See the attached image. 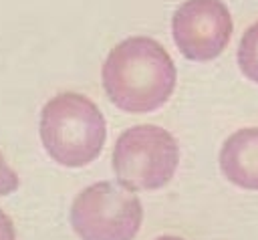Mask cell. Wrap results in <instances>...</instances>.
<instances>
[{
    "label": "cell",
    "mask_w": 258,
    "mask_h": 240,
    "mask_svg": "<svg viewBox=\"0 0 258 240\" xmlns=\"http://www.w3.org/2000/svg\"><path fill=\"white\" fill-rule=\"evenodd\" d=\"M103 89L111 103L127 113H149L167 103L175 89V65L149 36L119 42L103 65Z\"/></svg>",
    "instance_id": "obj_1"
},
{
    "label": "cell",
    "mask_w": 258,
    "mask_h": 240,
    "mask_svg": "<svg viewBox=\"0 0 258 240\" xmlns=\"http://www.w3.org/2000/svg\"><path fill=\"white\" fill-rule=\"evenodd\" d=\"M105 117L85 95L60 93L42 107V145L64 167H83L95 161L105 145Z\"/></svg>",
    "instance_id": "obj_2"
},
{
    "label": "cell",
    "mask_w": 258,
    "mask_h": 240,
    "mask_svg": "<svg viewBox=\"0 0 258 240\" xmlns=\"http://www.w3.org/2000/svg\"><path fill=\"white\" fill-rule=\"evenodd\" d=\"M179 145L175 137L157 125L125 129L113 147V171L121 186L131 192L159 190L175 173Z\"/></svg>",
    "instance_id": "obj_3"
},
{
    "label": "cell",
    "mask_w": 258,
    "mask_h": 240,
    "mask_svg": "<svg viewBox=\"0 0 258 240\" xmlns=\"http://www.w3.org/2000/svg\"><path fill=\"white\" fill-rule=\"evenodd\" d=\"M141 220L139 198L115 182L85 188L71 208V226L81 240H133Z\"/></svg>",
    "instance_id": "obj_4"
},
{
    "label": "cell",
    "mask_w": 258,
    "mask_h": 240,
    "mask_svg": "<svg viewBox=\"0 0 258 240\" xmlns=\"http://www.w3.org/2000/svg\"><path fill=\"white\" fill-rule=\"evenodd\" d=\"M171 32L185 58L206 63L228 46L232 16L222 0H185L173 12Z\"/></svg>",
    "instance_id": "obj_5"
},
{
    "label": "cell",
    "mask_w": 258,
    "mask_h": 240,
    "mask_svg": "<svg viewBox=\"0 0 258 240\" xmlns=\"http://www.w3.org/2000/svg\"><path fill=\"white\" fill-rule=\"evenodd\" d=\"M220 169L234 186L258 190V127L238 129L224 141Z\"/></svg>",
    "instance_id": "obj_6"
},
{
    "label": "cell",
    "mask_w": 258,
    "mask_h": 240,
    "mask_svg": "<svg viewBox=\"0 0 258 240\" xmlns=\"http://www.w3.org/2000/svg\"><path fill=\"white\" fill-rule=\"evenodd\" d=\"M238 65L246 79L258 83V22H254L242 34L238 46Z\"/></svg>",
    "instance_id": "obj_7"
},
{
    "label": "cell",
    "mask_w": 258,
    "mask_h": 240,
    "mask_svg": "<svg viewBox=\"0 0 258 240\" xmlns=\"http://www.w3.org/2000/svg\"><path fill=\"white\" fill-rule=\"evenodd\" d=\"M18 173L6 163V159L0 153V196H8L18 190Z\"/></svg>",
    "instance_id": "obj_8"
},
{
    "label": "cell",
    "mask_w": 258,
    "mask_h": 240,
    "mask_svg": "<svg viewBox=\"0 0 258 240\" xmlns=\"http://www.w3.org/2000/svg\"><path fill=\"white\" fill-rule=\"evenodd\" d=\"M0 240H16L12 220L0 210Z\"/></svg>",
    "instance_id": "obj_9"
},
{
    "label": "cell",
    "mask_w": 258,
    "mask_h": 240,
    "mask_svg": "<svg viewBox=\"0 0 258 240\" xmlns=\"http://www.w3.org/2000/svg\"><path fill=\"white\" fill-rule=\"evenodd\" d=\"M155 240H181V238H177V236H159Z\"/></svg>",
    "instance_id": "obj_10"
}]
</instances>
